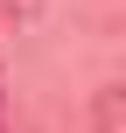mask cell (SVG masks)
<instances>
[{
    "mask_svg": "<svg viewBox=\"0 0 126 133\" xmlns=\"http://www.w3.org/2000/svg\"><path fill=\"white\" fill-rule=\"evenodd\" d=\"M35 7H42V0H0V14H14V21H28Z\"/></svg>",
    "mask_w": 126,
    "mask_h": 133,
    "instance_id": "obj_2",
    "label": "cell"
},
{
    "mask_svg": "<svg viewBox=\"0 0 126 133\" xmlns=\"http://www.w3.org/2000/svg\"><path fill=\"white\" fill-rule=\"evenodd\" d=\"M91 126H98V133H126V91H119V84H105V91H98Z\"/></svg>",
    "mask_w": 126,
    "mask_h": 133,
    "instance_id": "obj_1",
    "label": "cell"
}]
</instances>
